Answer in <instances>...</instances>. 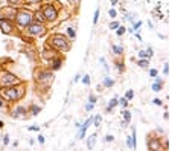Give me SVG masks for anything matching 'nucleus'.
<instances>
[{
  "mask_svg": "<svg viewBox=\"0 0 172 151\" xmlns=\"http://www.w3.org/2000/svg\"><path fill=\"white\" fill-rule=\"evenodd\" d=\"M26 93H28L26 81L11 87H0V99L5 104H19L22 99H25Z\"/></svg>",
  "mask_w": 172,
  "mask_h": 151,
  "instance_id": "1",
  "label": "nucleus"
},
{
  "mask_svg": "<svg viewBox=\"0 0 172 151\" xmlns=\"http://www.w3.org/2000/svg\"><path fill=\"white\" fill-rule=\"evenodd\" d=\"M32 79H34L35 89H38V92H47L55 81V73L49 67L35 66L32 70Z\"/></svg>",
  "mask_w": 172,
  "mask_h": 151,
  "instance_id": "2",
  "label": "nucleus"
},
{
  "mask_svg": "<svg viewBox=\"0 0 172 151\" xmlns=\"http://www.w3.org/2000/svg\"><path fill=\"white\" fill-rule=\"evenodd\" d=\"M46 43L55 49L57 52L60 54H67L70 49H72V40H69V37L66 34H61V32H53L47 37Z\"/></svg>",
  "mask_w": 172,
  "mask_h": 151,
  "instance_id": "3",
  "label": "nucleus"
},
{
  "mask_svg": "<svg viewBox=\"0 0 172 151\" xmlns=\"http://www.w3.org/2000/svg\"><path fill=\"white\" fill-rule=\"evenodd\" d=\"M25 79H22L20 76H17L15 73H12L11 70L0 67V87H11V86H17L20 83H23Z\"/></svg>",
  "mask_w": 172,
  "mask_h": 151,
  "instance_id": "4",
  "label": "nucleus"
},
{
  "mask_svg": "<svg viewBox=\"0 0 172 151\" xmlns=\"http://www.w3.org/2000/svg\"><path fill=\"white\" fill-rule=\"evenodd\" d=\"M32 22H34V12L29 11V9H25V8L23 9H19V12H17V16L14 19L15 26H19L22 29H26Z\"/></svg>",
  "mask_w": 172,
  "mask_h": 151,
  "instance_id": "5",
  "label": "nucleus"
},
{
  "mask_svg": "<svg viewBox=\"0 0 172 151\" xmlns=\"http://www.w3.org/2000/svg\"><path fill=\"white\" fill-rule=\"evenodd\" d=\"M26 32V35H29L31 38H41L47 34V28L46 25L43 23H37V22H32L26 29H23Z\"/></svg>",
  "mask_w": 172,
  "mask_h": 151,
  "instance_id": "6",
  "label": "nucleus"
},
{
  "mask_svg": "<svg viewBox=\"0 0 172 151\" xmlns=\"http://www.w3.org/2000/svg\"><path fill=\"white\" fill-rule=\"evenodd\" d=\"M146 146H148V151H164V148H163V137H160L155 131L148 133V136H146Z\"/></svg>",
  "mask_w": 172,
  "mask_h": 151,
  "instance_id": "7",
  "label": "nucleus"
},
{
  "mask_svg": "<svg viewBox=\"0 0 172 151\" xmlns=\"http://www.w3.org/2000/svg\"><path fill=\"white\" fill-rule=\"evenodd\" d=\"M40 11H41V14H43L46 23H53V22L58 19V16H60L58 8H57L53 3H44V5L40 8Z\"/></svg>",
  "mask_w": 172,
  "mask_h": 151,
  "instance_id": "8",
  "label": "nucleus"
},
{
  "mask_svg": "<svg viewBox=\"0 0 172 151\" xmlns=\"http://www.w3.org/2000/svg\"><path fill=\"white\" fill-rule=\"evenodd\" d=\"M8 114L12 119H28V118H31L29 111H28V105H23V104H12Z\"/></svg>",
  "mask_w": 172,
  "mask_h": 151,
  "instance_id": "9",
  "label": "nucleus"
},
{
  "mask_svg": "<svg viewBox=\"0 0 172 151\" xmlns=\"http://www.w3.org/2000/svg\"><path fill=\"white\" fill-rule=\"evenodd\" d=\"M15 23L12 20L8 19H2L0 17V32L5 34V35H14L15 34Z\"/></svg>",
  "mask_w": 172,
  "mask_h": 151,
  "instance_id": "10",
  "label": "nucleus"
},
{
  "mask_svg": "<svg viewBox=\"0 0 172 151\" xmlns=\"http://www.w3.org/2000/svg\"><path fill=\"white\" fill-rule=\"evenodd\" d=\"M60 55V52H57L55 49H52L47 43H44V46H43V51L40 52V58L43 60V61H46L47 64L55 58V57H58Z\"/></svg>",
  "mask_w": 172,
  "mask_h": 151,
  "instance_id": "11",
  "label": "nucleus"
},
{
  "mask_svg": "<svg viewBox=\"0 0 172 151\" xmlns=\"http://www.w3.org/2000/svg\"><path fill=\"white\" fill-rule=\"evenodd\" d=\"M19 9L12 5H6L3 8H0V17L2 19H8V20H14L15 16H17Z\"/></svg>",
  "mask_w": 172,
  "mask_h": 151,
  "instance_id": "12",
  "label": "nucleus"
},
{
  "mask_svg": "<svg viewBox=\"0 0 172 151\" xmlns=\"http://www.w3.org/2000/svg\"><path fill=\"white\" fill-rule=\"evenodd\" d=\"M91 125H93V116H88V118H87V121H85V122H82L81 128L78 130V134H76V137H78V139H84V137H85V133H87V130H88Z\"/></svg>",
  "mask_w": 172,
  "mask_h": 151,
  "instance_id": "13",
  "label": "nucleus"
},
{
  "mask_svg": "<svg viewBox=\"0 0 172 151\" xmlns=\"http://www.w3.org/2000/svg\"><path fill=\"white\" fill-rule=\"evenodd\" d=\"M63 64H64V57H63V55H58V57H55V58L49 63V66H47V67H49V69L55 73L57 70H60V69L63 67Z\"/></svg>",
  "mask_w": 172,
  "mask_h": 151,
  "instance_id": "14",
  "label": "nucleus"
},
{
  "mask_svg": "<svg viewBox=\"0 0 172 151\" xmlns=\"http://www.w3.org/2000/svg\"><path fill=\"white\" fill-rule=\"evenodd\" d=\"M25 55L29 58L31 63H37L38 58H40V55H38V52L35 51L34 46H26V47H25Z\"/></svg>",
  "mask_w": 172,
  "mask_h": 151,
  "instance_id": "15",
  "label": "nucleus"
},
{
  "mask_svg": "<svg viewBox=\"0 0 172 151\" xmlns=\"http://www.w3.org/2000/svg\"><path fill=\"white\" fill-rule=\"evenodd\" d=\"M28 111H29V116H37L43 111V107L41 105H37V104H29L28 105Z\"/></svg>",
  "mask_w": 172,
  "mask_h": 151,
  "instance_id": "16",
  "label": "nucleus"
},
{
  "mask_svg": "<svg viewBox=\"0 0 172 151\" xmlns=\"http://www.w3.org/2000/svg\"><path fill=\"white\" fill-rule=\"evenodd\" d=\"M96 140H98V134L96 133H93L91 136H88L87 139H85V146H87V149H93L95 148V145H96Z\"/></svg>",
  "mask_w": 172,
  "mask_h": 151,
  "instance_id": "17",
  "label": "nucleus"
},
{
  "mask_svg": "<svg viewBox=\"0 0 172 151\" xmlns=\"http://www.w3.org/2000/svg\"><path fill=\"white\" fill-rule=\"evenodd\" d=\"M117 99H119L117 96H114L113 99H110V102H108V105H107V108H105V110H107V113H111V111H113V110L119 105V101H117Z\"/></svg>",
  "mask_w": 172,
  "mask_h": 151,
  "instance_id": "18",
  "label": "nucleus"
},
{
  "mask_svg": "<svg viewBox=\"0 0 172 151\" xmlns=\"http://www.w3.org/2000/svg\"><path fill=\"white\" fill-rule=\"evenodd\" d=\"M102 86H104V89H111L113 86H114V79L113 78H110L108 75H105L104 76V79H102V83H101Z\"/></svg>",
  "mask_w": 172,
  "mask_h": 151,
  "instance_id": "19",
  "label": "nucleus"
},
{
  "mask_svg": "<svg viewBox=\"0 0 172 151\" xmlns=\"http://www.w3.org/2000/svg\"><path fill=\"white\" fill-rule=\"evenodd\" d=\"M111 49L116 57H123V47L120 44H111Z\"/></svg>",
  "mask_w": 172,
  "mask_h": 151,
  "instance_id": "20",
  "label": "nucleus"
},
{
  "mask_svg": "<svg viewBox=\"0 0 172 151\" xmlns=\"http://www.w3.org/2000/svg\"><path fill=\"white\" fill-rule=\"evenodd\" d=\"M34 22H37V23H43V25H46V20H44V17H43V14H41V11H40V9L34 12Z\"/></svg>",
  "mask_w": 172,
  "mask_h": 151,
  "instance_id": "21",
  "label": "nucleus"
},
{
  "mask_svg": "<svg viewBox=\"0 0 172 151\" xmlns=\"http://www.w3.org/2000/svg\"><path fill=\"white\" fill-rule=\"evenodd\" d=\"M66 35L69 37V40H72V41H73V40L76 38V29H75V28H72V26H69V28H67V31H66Z\"/></svg>",
  "mask_w": 172,
  "mask_h": 151,
  "instance_id": "22",
  "label": "nucleus"
},
{
  "mask_svg": "<svg viewBox=\"0 0 172 151\" xmlns=\"http://www.w3.org/2000/svg\"><path fill=\"white\" fill-rule=\"evenodd\" d=\"M114 66H116L117 73H123V72H125V64H123V60H122V61L116 60V61H114Z\"/></svg>",
  "mask_w": 172,
  "mask_h": 151,
  "instance_id": "23",
  "label": "nucleus"
},
{
  "mask_svg": "<svg viewBox=\"0 0 172 151\" xmlns=\"http://www.w3.org/2000/svg\"><path fill=\"white\" fill-rule=\"evenodd\" d=\"M120 114H122V119H123V121H128V122H131V118H132V113H131V111H129L128 108H123Z\"/></svg>",
  "mask_w": 172,
  "mask_h": 151,
  "instance_id": "24",
  "label": "nucleus"
},
{
  "mask_svg": "<svg viewBox=\"0 0 172 151\" xmlns=\"http://www.w3.org/2000/svg\"><path fill=\"white\" fill-rule=\"evenodd\" d=\"M126 146H128L129 149H136V146H137L136 139H132L131 136H126Z\"/></svg>",
  "mask_w": 172,
  "mask_h": 151,
  "instance_id": "25",
  "label": "nucleus"
},
{
  "mask_svg": "<svg viewBox=\"0 0 172 151\" xmlns=\"http://www.w3.org/2000/svg\"><path fill=\"white\" fill-rule=\"evenodd\" d=\"M163 86H164V83H152L151 90H152V92H155V93H158V92H161V90H163Z\"/></svg>",
  "mask_w": 172,
  "mask_h": 151,
  "instance_id": "26",
  "label": "nucleus"
},
{
  "mask_svg": "<svg viewBox=\"0 0 172 151\" xmlns=\"http://www.w3.org/2000/svg\"><path fill=\"white\" fill-rule=\"evenodd\" d=\"M117 101H119V105H120L122 108H128V105H129V101H128V99H126L125 96H122V98H119Z\"/></svg>",
  "mask_w": 172,
  "mask_h": 151,
  "instance_id": "27",
  "label": "nucleus"
},
{
  "mask_svg": "<svg viewBox=\"0 0 172 151\" xmlns=\"http://www.w3.org/2000/svg\"><path fill=\"white\" fill-rule=\"evenodd\" d=\"M137 66L142 69H148L149 67V60H137Z\"/></svg>",
  "mask_w": 172,
  "mask_h": 151,
  "instance_id": "28",
  "label": "nucleus"
},
{
  "mask_svg": "<svg viewBox=\"0 0 172 151\" xmlns=\"http://www.w3.org/2000/svg\"><path fill=\"white\" fill-rule=\"evenodd\" d=\"M101 122H102V114H96V116H93V125L98 128V127H101Z\"/></svg>",
  "mask_w": 172,
  "mask_h": 151,
  "instance_id": "29",
  "label": "nucleus"
},
{
  "mask_svg": "<svg viewBox=\"0 0 172 151\" xmlns=\"http://www.w3.org/2000/svg\"><path fill=\"white\" fill-rule=\"evenodd\" d=\"M125 32H126V28H125V26H119V28L116 29V35H117V37H122Z\"/></svg>",
  "mask_w": 172,
  "mask_h": 151,
  "instance_id": "30",
  "label": "nucleus"
},
{
  "mask_svg": "<svg viewBox=\"0 0 172 151\" xmlns=\"http://www.w3.org/2000/svg\"><path fill=\"white\" fill-rule=\"evenodd\" d=\"M81 83H82L84 86H90L91 79H90V76H88V75H82V78H81Z\"/></svg>",
  "mask_w": 172,
  "mask_h": 151,
  "instance_id": "31",
  "label": "nucleus"
},
{
  "mask_svg": "<svg viewBox=\"0 0 172 151\" xmlns=\"http://www.w3.org/2000/svg\"><path fill=\"white\" fill-rule=\"evenodd\" d=\"M88 102L93 104V105H96V102H98V96H96L95 93H90V95H88Z\"/></svg>",
  "mask_w": 172,
  "mask_h": 151,
  "instance_id": "32",
  "label": "nucleus"
},
{
  "mask_svg": "<svg viewBox=\"0 0 172 151\" xmlns=\"http://www.w3.org/2000/svg\"><path fill=\"white\" fill-rule=\"evenodd\" d=\"M134 90H126V93H125V98L128 99V101H131V99H134Z\"/></svg>",
  "mask_w": 172,
  "mask_h": 151,
  "instance_id": "33",
  "label": "nucleus"
},
{
  "mask_svg": "<svg viewBox=\"0 0 172 151\" xmlns=\"http://www.w3.org/2000/svg\"><path fill=\"white\" fill-rule=\"evenodd\" d=\"M2 143H3V145H9V143H11V137H9V134H5V136L2 137Z\"/></svg>",
  "mask_w": 172,
  "mask_h": 151,
  "instance_id": "34",
  "label": "nucleus"
},
{
  "mask_svg": "<svg viewBox=\"0 0 172 151\" xmlns=\"http://www.w3.org/2000/svg\"><path fill=\"white\" fill-rule=\"evenodd\" d=\"M99 16H101V11H99V8L95 11V17H93V25H96L98 23V20H99Z\"/></svg>",
  "mask_w": 172,
  "mask_h": 151,
  "instance_id": "35",
  "label": "nucleus"
},
{
  "mask_svg": "<svg viewBox=\"0 0 172 151\" xmlns=\"http://www.w3.org/2000/svg\"><path fill=\"white\" fill-rule=\"evenodd\" d=\"M148 73H149V76H151V78L158 76V70H157V69H149V70H148Z\"/></svg>",
  "mask_w": 172,
  "mask_h": 151,
  "instance_id": "36",
  "label": "nucleus"
},
{
  "mask_svg": "<svg viewBox=\"0 0 172 151\" xmlns=\"http://www.w3.org/2000/svg\"><path fill=\"white\" fill-rule=\"evenodd\" d=\"M116 16H117L116 9H114V8H111V9L108 11V17H110V19H116Z\"/></svg>",
  "mask_w": 172,
  "mask_h": 151,
  "instance_id": "37",
  "label": "nucleus"
},
{
  "mask_svg": "<svg viewBox=\"0 0 172 151\" xmlns=\"http://www.w3.org/2000/svg\"><path fill=\"white\" fill-rule=\"evenodd\" d=\"M163 75H164V76H167V75H169V64H167V63H164V64H163Z\"/></svg>",
  "mask_w": 172,
  "mask_h": 151,
  "instance_id": "38",
  "label": "nucleus"
},
{
  "mask_svg": "<svg viewBox=\"0 0 172 151\" xmlns=\"http://www.w3.org/2000/svg\"><path fill=\"white\" fill-rule=\"evenodd\" d=\"M152 104H154V105L161 107V105H163V101H161V99H158V98H154V99H152Z\"/></svg>",
  "mask_w": 172,
  "mask_h": 151,
  "instance_id": "39",
  "label": "nucleus"
},
{
  "mask_svg": "<svg viewBox=\"0 0 172 151\" xmlns=\"http://www.w3.org/2000/svg\"><path fill=\"white\" fill-rule=\"evenodd\" d=\"M37 140H38V143L44 145V142H46V137H44L43 134H38V136H37Z\"/></svg>",
  "mask_w": 172,
  "mask_h": 151,
  "instance_id": "40",
  "label": "nucleus"
},
{
  "mask_svg": "<svg viewBox=\"0 0 172 151\" xmlns=\"http://www.w3.org/2000/svg\"><path fill=\"white\" fill-rule=\"evenodd\" d=\"M41 0H25V3L26 5H37V3H40Z\"/></svg>",
  "mask_w": 172,
  "mask_h": 151,
  "instance_id": "41",
  "label": "nucleus"
},
{
  "mask_svg": "<svg viewBox=\"0 0 172 151\" xmlns=\"http://www.w3.org/2000/svg\"><path fill=\"white\" fill-rule=\"evenodd\" d=\"M163 148H164V151H167L169 149V142H167V139L163 136Z\"/></svg>",
  "mask_w": 172,
  "mask_h": 151,
  "instance_id": "42",
  "label": "nucleus"
},
{
  "mask_svg": "<svg viewBox=\"0 0 172 151\" xmlns=\"http://www.w3.org/2000/svg\"><path fill=\"white\" fill-rule=\"evenodd\" d=\"M120 25H119V22H111L110 23V29H117Z\"/></svg>",
  "mask_w": 172,
  "mask_h": 151,
  "instance_id": "43",
  "label": "nucleus"
},
{
  "mask_svg": "<svg viewBox=\"0 0 172 151\" xmlns=\"http://www.w3.org/2000/svg\"><path fill=\"white\" fill-rule=\"evenodd\" d=\"M6 2H8V5H12V6H15V5H19V3L22 2V0H6Z\"/></svg>",
  "mask_w": 172,
  "mask_h": 151,
  "instance_id": "44",
  "label": "nucleus"
},
{
  "mask_svg": "<svg viewBox=\"0 0 172 151\" xmlns=\"http://www.w3.org/2000/svg\"><path fill=\"white\" fill-rule=\"evenodd\" d=\"M93 108H95V105H93V104H90V102H87V104H85V111H91Z\"/></svg>",
  "mask_w": 172,
  "mask_h": 151,
  "instance_id": "45",
  "label": "nucleus"
},
{
  "mask_svg": "<svg viewBox=\"0 0 172 151\" xmlns=\"http://www.w3.org/2000/svg\"><path fill=\"white\" fill-rule=\"evenodd\" d=\"M28 130H29V131H37V133H38V131H40V127H38V125H31Z\"/></svg>",
  "mask_w": 172,
  "mask_h": 151,
  "instance_id": "46",
  "label": "nucleus"
},
{
  "mask_svg": "<svg viewBox=\"0 0 172 151\" xmlns=\"http://www.w3.org/2000/svg\"><path fill=\"white\" fill-rule=\"evenodd\" d=\"M81 78H82V75H81V73H76V75H75V78H73V83H79V81H81Z\"/></svg>",
  "mask_w": 172,
  "mask_h": 151,
  "instance_id": "47",
  "label": "nucleus"
},
{
  "mask_svg": "<svg viewBox=\"0 0 172 151\" xmlns=\"http://www.w3.org/2000/svg\"><path fill=\"white\" fill-rule=\"evenodd\" d=\"M128 22H131V23H134V16L132 14H126V17H125Z\"/></svg>",
  "mask_w": 172,
  "mask_h": 151,
  "instance_id": "48",
  "label": "nucleus"
},
{
  "mask_svg": "<svg viewBox=\"0 0 172 151\" xmlns=\"http://www.w3.org/2000/svg\"><path fill=\"white\" fill-rule=\"evenodd\" d=\"M128 125H129V122H128V121H123V119L120 121V127H122V128H126Z\"/></svg>",
  "mask_w": 172,
  "mask_h": 151,
  "instance_id": "49",
  "label": "nucleus"
},
{
  "mask_svg": "<svg viewBox=\"0 0 172 151\" xmlns=\"http://www.w3.org/2000/svg\"><path fill=\"white\" fill-rule=\"evenodd\" d=\"M104 140H105V142H113V140H114V137H113V136H111V134H107V136H105V139H104Z\"/></svg>",
  "mask_w": 172,
  "mask_h": 151,
  "instance_id": "50",
  "label": "nucleus"
},
{
  "mask_svg": "<svg viewBox=\"0 0 172 151\" xmlns=\"http://www.w3.org/2000/svg\"><path fill=\"white\" fill-rule=\"evenodd\" d=\"M102 89H104L102 84H98V86H96V90H98V92H102Z\"/></svg>",
  "mask_w": 172,
  "mask_h": 151,
  "instance_id": "51",
  "label": "nucleus"
},
{
  "mask_svg": "<svg viewBox=\"0 0 172 151\" xmlns=\"http://www.w3.org/2000/svg\"><path fill=\"white\" fill-rule=\"evenodd\" d=\"M81 125H82L81 122H78V121L75 122V128H76V130H79V128H81Z\"/></svg>",
  "mask_w": 172,
  "mask_h": 151,
  "instance_id": "52",
  "label": "nucleus"
},
{
  "mask_svg": "<svg viewBox=\"0 0 172 151\" xmlns=\"http://www.w3.org/2000/svg\"><path fill=\"white\" fill-rule=\"evenodd\" d=\"M134 35H136V38H137L139 41H142V37H140V34H139V32H134Z\"/></svg>",
  "mask_w": 172,
  "mask_h": 151,
  "instance_id": "53",
  "label": "nucleus"
},
{
  "mask_svg": "<svg viewBox=\"0 0 172 151\" xmlns=\"http://www.w3.org/2000/svg\"><path fill=\"white\" fill-rule=\"evenodd\" d=\"M69 3H72V5H76V3H79V0H69Z\"/></svg>",
  "mask_w": 172,
  "mask_h": 151,
  "instance_id": "54",
  "label": "nucleus"
},
{
  "mask_svg": "<svg viewBox=\"0 0 172 151\" xmlns=\"http://www.w3.org/2000/svg\"><path fill=\"white\" fill-rule=\"evenodd\" d=\"M163 118H164V119H169V113H167V111H164V114H163Z\"/></svg>",
  "mask_w": 172,
  "mask_h": 151,
  "instance_id": "55",
  "label": "nucleus"
},
{
  "mask_svg": "<svg viewBox=\"0 0 172 151\" xmlns=\"http://www.w3.org/2000/svg\"><path fill=\"white\" fill-rule=\"evenodd\" d=\"M3 107H5V102H3L2 99H0V108H3Z\"/></svg>",
  "mask_w": 172,
  "mask_h": 151,
  "instance_id": "56",
  "label": "nucleus"
},
{
  "mask_svg": "<svg viewBox=\"0 0 172 151\" xmlns=\"http://www.w3.org/2000/svg\"><path fill=\"white\" fill-rule=\"evenodd\" d=\"M117 2H119V0H111V5L114 6V5H117Z\"/></svg>",
  "mask_w": 172,
  "mask_h": 151,
  "instance_id": "57",
  "label": "nucleus"
},
{
  "mask_svg": "<svg viewBox=\"0 0 172 151\" xmlns=\"http://www.w3.org/2000/svg\"><path fill=\"white\" fill-rule=\"evenodd\" d=\"M3 125H5V124H3V121H0V128H3Z\"/></svg>",
  "mask_w": 172,
  "mask_h": 151,
  "instance_id": "58",
  "label": "nucleus"
}]
</instances>
